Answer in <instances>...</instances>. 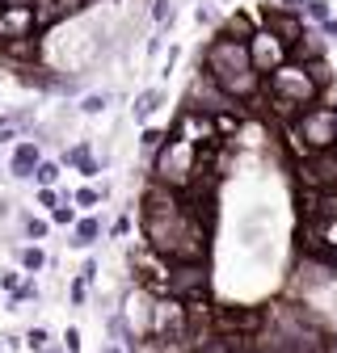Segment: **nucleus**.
<instances>
[{"mask_svg":"<svg viewBox=\"0 0 337 353\" xmlns=\"http://www.w3.org/2000/svg\"><path fill=\"white\" fill-rule=\"evenodd\" d=\"M144 236L168 261H206V219L177 202L173 185H152L144 194Z\"/></svg>","mask_w":337,"mask_h":353,"instance_id":"nucleus-1","label":"nucleus"},{"mask_svg":"<svg viewBox=\"0 0 337 353\" xmlns=\"http://www.w3.org/2000/svg\"><path fill=\"white\" fill-rule=\"evenodd\" d=\"M295 143H304L300 152L308 156V152H325V148H333L337 143V110H329V105H304V114H300V122H295Z\"/></svg>","mask_w":337,"mask_h":353,"instance_id":"nucleus-2","label":"nucleus"},{"mask_svg":"<svg viewBox=\"0 0 337 353\" xmlns=\"http://www.w3.org/2000/svg\"><path fill=\"white\" fill-rule=\"evenodd\" d=\"M198 168V143L194 139H168L156 156V181L160 185H190Z\"/></svg>","mask_w":337,"mask_h":353,"instance_id":"nucleus-3","label":"nucleus"},{"mask_svg":"<svg viewBox=\"0 0 337 353\" xmlns=\"http://www.w3.org/2000/svg\"><path fill=\"white\" fill-rule=\"evenodd\" d=\"M270 93H274L278 101H291L295 110H304V105H312V101L320 97V88L312 84V76L304 72V63L287 59V63H278V68L270 72Z\"/></svg>","mask_w":337,"mask_h":353,"instance_id":"nucleus-4","label":"nucleus"},{"mask_svg":"<svg viewBox=\"0 0 337 353\" xmlns=\"http://www.w3.org/2000/svg\"><path fill=\"white\" fill-rule=\"evenodd\" d=\"M202 63H206V76L211 80H224V76L249 68V47H244L240 38H232V34H220V38H211Z\"/></svg>","mask_w":337,"mask_h":353,"instance_id":"nucleus-5","label":"nucleus"},{"mask_svg":"<svg viewBox=\"0 0 337 353\" xmlns=\"http://www.w3.org/2000/svg\"><path fill=\"white\" fill-rule=\"evenodd\" d=\"M244 47H249V68H253V72H262V76H270L278 63L291 59V55H287V42H282L278 34H270L266 26H262V30H253Z\"/></svg>","mask_w":337,"mask_h":353,"instance_id":"nucleus-6","label":"nucleus"},{"mask_svg":"<svg viewBox=\"0 0 337 353\" xmlns=\"http://www.w3.org/2000/svg\"><path fill=\"white\" fill-rule=\"evenodd\" d=\"M168 282V294L177 299H194L206 290V261H173V270L164 274Z\"/></svg>","mask_w":337,"mask_h":353,"instance_id":"nucleus-7","label":"nucleus"},{"mask_svg":"<svg viewBox=\"0 0 337 353\" xmlns=\"http://www.w3.org/2000/svg\"><path fill=\"white\" fill-rule=\"evenodd\" d=\"M300 181L308 185V190H329V185H337V152L333 148H325V152H308L304 156V164H300Z\"/></svg>","mask_w":337,"mask_h":353,"instance_id":"nucleus-8","label":"nucleus"},{"mask_svg":"<svg viewBox=\"0 0 337 353\" xmlns=\"http://www.w3.org/2000/svg\"><path fill=\"white\" fill-rule=\"evenodd\" d=\"M156 336H186V303L173 294V299H160L152 303V324H148Z\"/></svg>","mask_w":337,"mask_h":353,"instance_id":"nucleus-9","label":"nucleus"},{"mask_svg":"<svg viewBox=\"0 0 337 353\" xmlns=\"http://www.w3.org/2000/svg\"><path fill=\"white\" fill-rule=\"evenodd\" d=\"M262 26L270 30V34H278L282 42H287V47H295V42H300L304 38V17L300 13H282V9H262Z\"/></svg>","mask_w":337,"mask_h":353,"instance_id":"nucleus-10","label":"nucleus"},{"mask_svg":"<svg viewBox=\"0 0 337 353\" xmlns=\"http://www.w3.org/2000/svg\"><path fill=\"white\" fill-rule=\"evenodd\" d=\"M34 5H5L0 9V42H9V38H26L34 34Z\"/></svg>","mask_w":337,"mask_h":353,"instance_id":"nucleus-11","label":"nucleus"},{"mask_svg":"<svg viewBox=\"0 0 337 353\" xmlns=\"http://www.w3.org/2000/svg\"><path fill=\"white\" fill-rule=\"evenodd\" d=\"M0 55H5L9 63H38V42H34V34L9 38V42H0Z\"/></svg>","mask_w":337,"mask_h":353,"instance_id":"nucleus-12","label":"nucleus"},{"mask_svg":"<svg viewBox=\"0 0 337 353\" xmlns=\"http://www.w3.org/2000/svg\"><path fill=\"white\" fill-rule=\"evenodd\" d=\"M38 160H42V156H38V143H17V148H13V160H9V172L26 181V176H34Z\"/></svg>","mask_w":337,"mask_h":353,"instance_id":"nucleus-13","label":"nucleus"},{"mask_svg":"<svg viewBox=\"0 0 337 353\" xmlns=\"http://www.w3.org/2000/svg\"><path fill=\"white\" fill-rule=\"evenodd\" d=\"M220 328H224V332H232V328L258 332V328H262V316H258V312H224V316H220Z\"/></svg>","mask_w":337,"mask_h":353,"instance_id":"nucleus-14","label":"nucleus"},{"mask_svg":"<svg viewBox=\"0 0 337 353\" xmlns=\"http://www.w3.org/2000/svg\"><path fill=\"white\" fill-rule=\"evenodd\" d=\"M97 236H102V223H97L93 214H84L80 223H76V232H72V244H76V248H84V244H93Z\"/></svg>","mask_w":337,"mask_h":353,"instance_id":"nucleus-15","label":"nucleus"},{"mask_svg":"<svg viewBox=\"0 0 337 353\" xmlns=\"http://www.w3.org/2000/svg\"><path fill=\"white\" fill-rule=\"evenodd\" d=\"M316 219H337V185L316 194Z\"/></svg>","mask_w":337,"mask_h":353,"instance_id":"nucleus-16","label":"nucleus"},{"mask_svg":"<svg viewBox=\"0 0 337 353\" xmlns=\"http://www.w3.org/2000/svg\"><path fill=\"white\" fill-rule=\"evenodd\" d=\"M68 164H76L80 172H97V160L89 156V148H68V156H64Z\"/></svg>","mask_w":337,"mask_h":353,"instance_id":"nucleus-17","label":"nucleus"},{"mask_svg":"<svg viewBox=\"0 0 337 353\" xmlns=\"http://www.w3.org/2000/svg\"><path fill=\"white\" fill-rule=\"evenodd\" d=\"M304 72L312 76V84H316V88H325V84H329V63H325V55H316V59H304Z\"/></svg>","mask_w":337,"mask_h":353,"instance_id":"nucleus-18","label":"nucleus"},{"mask_svg":"<svg viewBox=\"0 0 337 353\" xmlns=\"http://www.w3.org/2000/svg\"><path fill=\"white\" fill-rule=\"evenodd\" d=\"M156 105H160V93H156V88H148V93H139V97H135V118L144 122V118H148V114H152Z\"/></svg>","mask_w":337,"mask_h":353,"instance_id":"nucleus-19","label":"nucleus"},{"mask_svg":"<svg viewBox=\"0 0 337 353\" xmlns=\"http://www.w3.org/2000/svg\"><path fill=\"white\" fill-rule=\"evenodd\" d=\"M224 34H232V38H240V42H249V34H253V21L249 17H228V26H224Z\"/></svg>","mask_w":337,"mask_h":353,"instance_id":"nucleus-20","label":"nucleus"},{"mask_svg":"<svg viewBox=\"0 0 337 353\" xmlns=\"http://www.w3.org/2000/svg\"><path fill=\"white\" fill-rule=\"evenodd\" d=\"M152 21L164 30V26H173V0H152Z\"/></svg>","mask_w":337,"mask_h":353,"instance_id":"nucleus-21","label":"nucleus"},{"mask_svg":"<svg viewBox=\"0 0 337 353\" xmlns=\"http://www.w3.org/2000/svg\"><path fill=\"white\" fill-rule=\"evenodd\" d=\"M21 265L26 270H42V265H47V252L42 248H21Z\"/></svg>","mask_w":337,"mask_h":353,"instance_id":"nucleus-22","label":"nucleus"},{"mask_svg":"<svg viewBox=\"0 0 337 353\" xmlns=\"http://www.w3.org/2000/svg\"><path fill=\"white\" fill-rule=\"evenodd\" d=\"M34 176H38V181H42V185H55V181H59V164H42V160H38V168H34Z\"/></svg>","mask_w":337,"mask_h":353,"instance_id":"nucleus-23","label":"nucleus"},{"mask_svg":"<svg viewBox=\"0 0 337 353\" xmlns=\"http://www.w3.org/2000/svg\"><path fill=\"white\" fill-rule=\"evenodd\" d=\"M106 105H110V97H106V93H89V97L80 101V110H84V114H102Z\"/></svg>","mask_w":337,"mask_h":353,"instance_id":"nucleus-24","label":"nucleus"},{"mask_svg":"<svg viewBox=\"0 0 337 353\" xmlns=\"http://www.w3.org/2000/svg\"><path fill=\"white\" fill-rule=\"evenodd\" d=\"M304 9H308V21H325L329 17V5H325V0H304ZM300 9V13H304Z\"/></svg>","mask_w":337,"mask_h":353,"instance_id":"nucleus-25","label":"nucleus"},{"mask_svg":"<svg viewBox=\"0 0 337 353\" xmlns=\"http://www.w3.org/2000/svg\"><path fill=\"white\" fill-rule=\"evenodd\" d=\"M198 353H236V345H232V336H220V341H206Z\"/></svg>","mask_w":337,"mask_h":353,"instance_id":"nucleus-26","label":"nucleus"},{"mask_svg":"<svg viewBox=\"0 0 337 353\" xmlns=\"http://www.w3.org/2000/svg\"><path fill=\"white\" fill-rule=\"evenodd\" d=\"M320 240L325 244H337V219H320Z\"/></svg>","mask_w":337,"mask_h":353,"instance_id":"nucleus-27","label":"nucleus"},{"mask_svg":"<svg viewBox=\"0 0 337 353\" xmlns=\"http://www.w3.org/2000/svg\"><path fill=\"white\" fill-rule=\"evenodd\" d=\"M26 236L30 240H42V236H47V223H42V219H26Z\"/></svg>","mask_w":337,"mask_h":353,"instance_id":"nucleus-28","label":"nucleus"},{"mask_svg":"<svg viewBox=\"0 0 337 353\" xmlns=\"http://www.w3.org/2000/svg\"><path fill=\"white\" fill-rule=\"evenodd\" d=\"M51 219L68 228V223H76V210H72V206H55V214H51Z\"/></svg>","mask_w":337,"mask_h":353,"instance_id":"nucleus-29","label":"nucleus"},{"mask_svg":"<svg viewBox=\"0 0 337 353\" xmlns=\"http://www.w3.org/2000/svg\"><path fill=\"white\" fill-rule=\"evenodd\" d=\"M38 202H42V206H59V194H55L51 185H42V194H38Z\"/></svg>","mask_w":337,"mask_h":353,"instance_id":"nucleus-30","label":"nucleus"},{"mask_svg":"<svg viewBox=\"0 0 337 353\" xmlns=\"http://www.w3.org/2000/svg\"><path fill=\"white\" fill-rule=\"evenodd\" d=\"M164 139H168V135H160V130H144V148H148V152H152L156 143H164Z\"/></svg>","mask_w":337,"mask_h":353,"instance_id":"nucleus-31","label":"nucleus"},{"mask_svg":"<svg viewBox=\"0 0 337 353\" xmlns=\"http://www.w3.org/2000/svg\"><path fill=\"white\" fill-rule=\"evenodd\" d=\"M64 345H68V353H80V332H76V328H68V336H64Z\"/></svg>","mask_w":337,"mask_h":353,"instance_id":"nucleus-32","label":"nucleus"},{"mask_svg":"<svg viewBox=\"0 0 337 353\" xmlns=\"http://www.w3.org/2000/svg\"><path fill=\"white\" fill-rule=\"evenodd\" d=\"M76 202H80V206H93V202H97V190H80Z\"/></svg>","mask_w":337,"mask_h":353,"instance_id":"nucleus-33","label":"nucleus"},{"mask_svg":"<svg viewBox=\"0 0 337 353\" xmlns=\"http://www.w3.org/2000/svg\"><path fill=\"white\" fill-rule=\"evenodd\" d=\"M320 26H325V34H333V38H337V21H333V17H325Z\"/></svg>","mask_w":337,"mask_h":353,"instance_id":"nucleus-34","label":"nucleus"},{"mask_svg":"<svg viewBox=\"0 0 337 353\" xmlns=\"http://www.w3.org/2000/svg\"><path fill=\"white\" fill-rule=\"evenodd\" d=\"M278 5H287V9H304V0H278Z\"/></svg>","mask_w":337,"mask_h":353,"instance_id":"nucleus-35","label":"nucleus"},{"mask_svg":"<svg viewBox=\"0 0 337 353\" xmlns=\"http://www.w3.org/2000/svg\"><path fill=\"white\" fill-rule=\"evenodd\" d=\"M9 5H34V0H9Z\"/></svg>","mask_w":337,"mask_h":353,"instance_id":"nucleus-36","label":"nucleus"},{"mask_svg":"<svg viewBox=\"0 0 337 353\" xmlns=\"http://www.w3.org/2000/svg\"><path fill=\"white\" fill-rule=\"evenodd\" d=\"M106 353H122V349H118V345H110V349H106Z\"/></svg>","mask_w":337,"mask_h":353,"instance_id":"nucleus-37","label":"nucleus"},{"mask_svg":"<svg viewBox=\"0 0 337 353\" xmlns=\"http://www.w3.org/2000/svg\"><path fill=\"white\" fill-rule=\"evenodd\" d=\"M5 5H9V0H0V9H5Z\"/></svg>","mask_w":337,"mask_h":353,"instance_id":"nucleus-38","label":"nucleus"},{"mask_svg":"<svg viewBox=\"0 0 337 353\" xmlns=\"http://www.w3.org/2000/svg\"><path fill=\"white\" fill-rule=\"evenodd\" d=\"M0 274H5V270H0Z\"/></svg>","mask_w":337,"mask_h":353,"instance_id":"nucleus-39","label":"nucleus"}]
</instances>
